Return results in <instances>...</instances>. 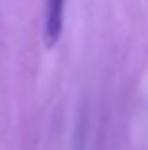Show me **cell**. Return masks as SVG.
Returning a JSON list of instances; mask_svg holds the SVG:
<instances>
[{"instance_id": "1", "label": "cell", "mask_w": 148, "mask_h": 150, "mask_svg": "<svg viewBox=\"0 0 148 150\" xmlns=\"http://www.w3.org/2000/svg\"><path fill=\"white\" fill-rule=\"evenodd\" d=\"M63 11H65V0H46L44 38L49 48L55 46L61 38V33H63Z\"/></svg>"}]
</instances>
